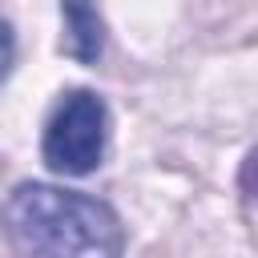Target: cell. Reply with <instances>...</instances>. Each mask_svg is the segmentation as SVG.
Segmentation results:
<instances>
[{"label":"cell","mask_w":258,"mask_h":258,"mask_svg":"<svg viewBox=\"0 0 258 258\" xmlns=\"http://www.w3.org/2000/svg\"><path fill=\"white\" fill-rule=\"evenodd\" d=\"M60 20H64L60 48L73 60L93 64L101 56V44H105V24L97 12V0H60Z\"/></svg>","instance_id":"3957f363"},{"label":"cell","mask_w":258,"mask_h":258,"mask_svg":"<svg viewBox=\"0 0 258 258\" xmlns=\"http://www.w3.org/2000/svg\"><path fill=\"white\" fill-rule=\"evenodd\" d=\"M105 141H109V109L93 89H69L48 121H44V137H40V157L52 173L60 177H85L101 165L105 157Z\"/></svg>","instance_id":"7a4b0ae2"},{"label":"cell","mask_w":258,"mask_h":258,"mask_svg":"<svg viewBox=\"0 0 258 258\" xmlns=\"http://www.w3.org/2000/svg\"><path fill=\"white\" fill-rule=\"evenodd\" d=\"M0 230L16 258H121V218L77 189L24 181L0 206Z\"/></svg>","instance_id":"6da1fadb"},{"label":"cell","mask_w":258,"mask_h":258,"mask_svg":"<svg viewBox=\"0 0 258 258\" xmlns=\"http://www.w3.org/2000/svg\"><path fill=\"white\" fill-rule=\"evenodd\" d=\"M12 56H16V40H12V28H8V20H0V85H4L8 69H12Z\"/></svg>","instance_id":"277c9868"}]
</instances>
